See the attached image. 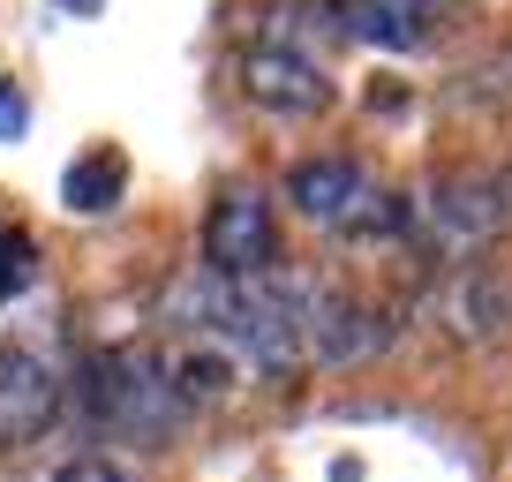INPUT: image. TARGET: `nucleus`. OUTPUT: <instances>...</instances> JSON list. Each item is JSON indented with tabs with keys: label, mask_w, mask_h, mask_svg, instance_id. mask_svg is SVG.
Here are the masks:
<instances>
[{
	"label": "nucleus",
	"mask_w": 512,
	"mask_h": 482,
	"mask_svg": "<svg viewBox=\"0 0 512 482\" xmlns=\"http://www.w3.org/2000/svg\"><path fill=\"white\" fill-rule=\"evenodd\" d=\"M166 324L196 339H219L241 354L249 377H294L309 370V332H302V272H264V279H219V272H181L166 287Z\"/></svg>",
	"instance_id": "1"
},
{
	"label": "nucleus",
	"mask_w": 512,
	"mask_h": 482,
	"mask_svg": "<svg viewBox=\"0 0 512 482\" xmlns=\"http://www.w3.org/2000/svg\"><path fill=\"white\" fill-rule=\"evenodd\" d=\"M76 392H83V415L121 445H159L189 422L181 392L166 385L159 347H98L76 370Z\"/></svg>",
	"instance_id": "2"
},
{
	"label": "nucleus",
	"mask_w": 512,
	"mask_h": 482,
	"mask_svg": "<svg viewBox=\"0 0 512 482\" xmlns=\"http://www.w3.org/2000/svg\"><path fill=\"white\" fill-rule=\"evenodd\" d=\"M287 204L302 211L309 226H324V234H347V241H392V234H407V226H415L400 196L377 189V181H369V166L339 159V151L287 166Z\"/></svg>",
	"instance_id": "3"
},
{
	"label": "nucleus",
	"mask_w": 512,
	"mask_h": 482,
	"mask_svg": "<svg viewBox=\"0 0 512 482\" xmlns=\"http://www.w3.org/2000/svg\"><path fill=\"white\" fill-rule=\"evenodd\" d=\"M68 400V354L61 332L46 324H16L0 339V445H31L46 437V422L61 415Z\"/></svg>",
	"instance_id": "4"
},
{
	"label": "nucleus",
	"mask_w": 512,
	"mask_h": 482,
	"mask_svg": "<svg viewBox=\"0 0 512 482\" xmlns=\"http://www.w3.org/2000/svg\"><path fill=\"white\" fill-rule=\"evenodd\" d=\"M407 219L422 226V241L437 257H467V249H482V241H497L512 226V174H490V166L437 174V181H422Z\"/></svg>",
	"instance_id": "5"
},
{
	"label": "nucleus",
	"mask_w": 512,
	"mask_h": 482,
	"mask_svg": "<svg viewBox=\"0 0 512 482\" xmlns=\"http://www.w3.org/2000/svg\"><path fill=\"white\" fill-rule=\"evenodd\" d=\"M204 272L219 279H264L279 272V219L264 189H219L204 211Z\"/></svg>",
	"instance_id": "6"
},
{
	"label": "nucleus",
	"mask_w": 512,
	"mask_h": 482,
	"mask_svg": "<svg viewBox=\"0 0 512 482\" xmlns=\"http://www.w3.org/2000/svg\"><path fill=\"white\" fill-rule=\"evenodd\" d=\"M241 91L264 113H287V121H309V113L332 106V76H324L302 46H287V38H256V46L241 53Z\"/></svg>",
	"instance_id": "7"
},
{
	"label": "nucleus",
	"mask_w": 512,
	"mask_h": 482,
	"mask_svg": "<svg viewBox=\"0 0 512 482\" xmlns=\"http://www.w3.org/2000/svg\"><path fill=\"white\" fill-rule=\"evenodd\" d=\"M302 332H309V362H362L392 339V324L369 302L324 287V279H302Z\"/></svg>",
	"instance_id": "8"
},
{
	"label": "nucleus",
	"mask_w": 512,
	"mask_h": 482,
	"mask_svg": "<svg viewBox=\"0 0 512 482\" xmlns=\"http://www.w3.org/2000/svg\"><path fill=\"white\" fill-rule=\"evenodd\" d=\"M159 362H166V385L181 392V407H219V400H234L241 392V354H226L219 339H196V332H174V347H159Z\"/></svg>",
	"instance_id": "9"
},
{
	"label": "nucleus",
	"mask_w": 512,
	"mask_h": 482,
	"mask_svg": "<svg viewBox=\"0 0 512 482\" xmlns=\"http://www.w3.org/2000/svg\"><path fill=\"white\" fill-rule=\"evenodd\" d=\"M317 8L347 38L384 46V53H415L422 38H430V0H317Z\"/></svg>",
	"instance_id": "10"
},
{
	"label": "nucleus",
	"mask_w": 512,
	"mask_h": 482,
	"mask_svg": "<svg viewBox=\"0 0 512 482\" xmlns=\"http://www.w3.org/2000/svg\"><path fill=\"white\" fill-rule=\"evenodd\" d=\"M121 189H128V159L121 151H83L76 166L61 174V196H68V211H83V219H98V211H113L121 204Z\"/></svg>",
	"instance_id": "11"
},
{
	"label": "nucleus",
	"mask_w": 512,
	"mask_h": 482,
	"mask_svg": "<svg viewBox=\"0 0 512 482\" xmlns=\"http://www.w3.org/2000/svg\"><path fill=\"white\" fill-rule=\"evenodd\" d=\"M31 287V241L16 234V226H0V294Z\"/></svg>",
	"instance_id": "12"
},
{
	"label": "nucleus",
	"mask_w": 512,
	"mask_h": 482,
	"mask_svg": "<svg viewBox=\"0 0 512 482\" xmlns=\"http://www.w3.org/2000/svg\"><path fill=\"white\" fill-rule=\"evenodd\" d=\"M16 129H23V98L0 91V136H16Z\"/></svg>",
	"instance_id": "13"
},
{
	"label": "nucleus",
	"mask_w": 512,
	"mask_h": 482,
	"mask_svg": "<svg viewBox=\"0 0 512 482\" xmlns=\"http://www.w3.org/2000/svg\"><path fill=\"white\" fill-rule=\"evenodd\" d=\"M68 8H98V0H68Z\"/></svg>",
	"instance_id": "14"
}]
</instances>
